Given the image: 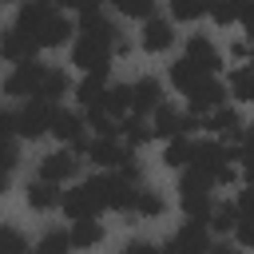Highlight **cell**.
<instances>
[{"label":"cell","instance_id":"cell-1","mask_svg":"<svg viewBox=\"0 0 254 254\" xmlns=\"http://www.w3.org/2000/svg\"><path fill=\"white\" fill-rule=\"evenodd\" d=\"M12 28H16L36 52H40V48H60L64 40H71V24H67L64 12L52 8L48 0H24Z\"/></svg>","mask_w":254,"mask_h":254},{"label":"cell","instance_id":"cell-2","mask_svg":"<svg viewBox=\"0 0 254 254\" xmlns=\"http://www.w3.org/2000/svg\"><path fill=\"white\" fill-rule=\"evenodd\" d=\"M67 75L60 67H48V64H36V60H24L8 71L4 79V91L8 95H24V99H44V103H56L64 91H67Z\"/></svg>","mask_w":254,"mask_h":254},{"label":"cell","instance_id":"cell-3","mask_svg":"<svg viewBox=\"0 0 254 254\" xmlns=\"http://www.w3.org/2000/svg\"><path fill=\"white\" fill-rule=\"evenodd\" d=\"M214 183L210 179H202L198 171H187L183 175V183H179V206L187 210V218H194V222H206V214H210V206H214Z\"/></svg>","mask_w":254,"mask_h":254},{"label":"cell","instance_id":"cell-4","mask_svg":"<svg viewBox=\"0 0 254 254\" xmlns=\"http://www.w3.org/2000/svg\"><path fill=\"white\" fill-rule=\"evenodd\" d=\"M64 214L75 222V218H99V210H107L103 206V183H99V175L95 179H87V183H79L75 190H67L64 194Z\"/></svg>","mask_w":254,"mask_h":254},{"label":"cell","instance_id":"cell-5","mask_svg":"<svg viewBox=\"0 0 254 254\" xmlns=\"http://www.w3.org/2000/svg\"><path fill=\"white\" fill-rule=\"evenodd\" d=\"M56 103H44V99H28L20 111H16V135L20 139H40L52 131V119H56Z\"/></svg>","mask_w":254,"mask_h":254},{"label":"cell","instance_id":"cell-6","mask_svg":"<svg viewBox=\"0 0 254 254\" xmlns=\"http://www.w3.org/2000/svg\"><path fill=\"white\" fill-rule=\"evenodd\" d=\"M206 250H210V230L206 222H194V218H187L175 230V238L163 246V254H206Z\"/></svg>","mask_w":254,"mask_h":254},{"label":"cell","instance_id":"cell-7","mask_svg":"<svg viewBox=\"0 0 254 254\" xmlns=\"http://www.w3.org/2000/svg\"><path fill=\"white\" fill-rule=\"evenodd\" d=\"M107 91H111V83H107V71H87L83 75V83L75 87V99H79V107L87 111V115H103V107H107Z\"/></svg>","mask_w":254,"mask_h":254},{"label":"cell","instance_id":"cell-8","mask_svg":"<svg viewBox=\"0 0 254 254\" xmlns=\"http://www.w3.org/2000/svg\"><path fill=\"white\" fill-rule=\"evenodd\" d=\"M163 103V91H159V79L143 75L135 83H127V115H151L155 107Z\"/></svg>","mask_w":254,"mask_h":254},{"label":"cell","instance_id":"cell-9","mask_svg":"<svg viewBox=\"0 0 254 254\" xmlns=\"http://www.w3.org/2000/svg\"><path fill=\"white\" fill-rule=\"evenodd\" d=\"M52 135L60 139V143H67V151H87V131H83V119L75 115V111H56V119H52Z\"/></svg>","mask_w":254,"mask_h":254},{"label":"cell","instance_id":"cell-10","mask_svg":"<svg viewBox=\"0 0 254 254\" xmlns=\"http://www.w3.org/2000/svg\"><path fill=\"white\" fill-rule=\"evenodd\" d=\"M75 171H79V155L67 151V147H64V151H52V155L40 159V179H44V183H56V187H60V183L71 179Z\"/></svg>","mask_w":254,"mask_h":254},{"label":"cell","instance_id":"cell-11","mask_svg":"<svg viewBox=\"0 0 254 254\" xmlns=\"http://www.w3.org/2000/svg\"><path fill=\"white\" fill-rule=\"evenodd\" d=\"M87 155H91V163L115 167V171H123L127 163H135V159H131V147L119 143V139H95V143H87Z\"/></svg>","mask_w":254,"mask_h":254},{"label":"cell","instance_id":"cell-12","mask_svg":"<svg viewBox=\"0 0 254 254\" xmlns=\"http://www.w3.org/2000/svg\"><path fill=\"white\" fill-rule=\"evenodd\" d=\"M222 99H226V87L210 75V79H202L194 91H187V103H190V111L194 115H210L214 107H222Z\"/></svg>","mask_w":254,"mask_h":254},{"label":"cell","instance_id":"cell-13","mask_svg":"<svg viewBox=\"0 0 254 254\" xmlns=\"http://www.w3.org/2000/svg\"><path fill=\"white\" fill-rule=\"evenodd\" d=\"M143 52H151V56H159V52H167L171 44H175V28H171V20H147L143 24Z\"/></svg>","mask_w":254,"mask_h":254},{"label":"cell","instance_id":"cell-14","mask_svg":"<svg viewBox=\"0 0 254 254\" xmlns=\"http://www.w3.org/2000/svg\"><path fill=\"white\" fill-rule=\"evenodd\" d=\"M202 127L210 131V135H222V139H238V131H242V119H238V111L234 107H214L210 115H202Z\"/></svg>","mask_w":254,"mask_h":254},{"label":"cell","instance_id":"cell-15","mask_svg":"<svg viewBox=\"0 0 254 254\" xmlns=\"http://www.w3.org/2000/svg\"><path fill=\"white\" fill-rule=\"evenodd\" d=\"M202 79H210V71H206V67H198L194 60H187V56H183V60H175V64H171V83H175L183 95H187V91H194Z\"/></svg>","mask_w":254,"mask_h":254},{"label":"cell","instance_id":"cell-16","mask_svg":"<svg viewBox=\"0 0 254 254\" xmlns=\"http://www.w3.org/2000/svg\"><path fill=\"white\" fill-rule=\"evenodd\" d=\"M183 56H187V60H194L198 67H206L210 75L222 67V56H218V48H214L206 36H190V44H187V52H183Z\"/></svg>","mask_w":254,"mask_h":254},{"label":"cell","instance_id":"cell-17","mask_svg":"<svg viewBox=\"0 0 254 254\" xmlns=\"http://www.w3.org/2000/svg\"><path fill=\"white\" fill-rule=\"evenodd\" d=\"M67 242H71L75 250H91V246H99V242H103V226H99V218H75L71 230H67Z\"/></svg>","mask_w":254,"mask_h":254},{"label":"cell","instance_id":"cell-18","mask_svg":"<svg viewBox=\"0 0 254 254\" xmlns=\"http://www.w3.org/2000/svg\"><path fill=\"white\" fill-rule=\"evenodd\" d=\"M0 60H8V64H24V60H36V48H32L16 28H8V32L0 36Z\"/></svg>","mask_w":254,"mask_h":254},{"label":"cell","instance_id":"cell-19","mask_svg":"<svg viewBox=\"0 0 254 254\" xmlns=\"http://www.w3.org/2000/svg\"><path fill=\"white\" fill-rule=\"evenodd\" d=\"M60 202H64V190L56 183H44V179L28 183V206L32 210H56Z\"/></svg>","mask_w":254,"mask_h":254},{"label":"cell","instance_id":"cell-20","mask_svg":"<svg viewBox=\"0 0 254 254\" xmlns=\"http://www.w3.org/2000/svg\"><path fill=\"white\" fill-rule=\"evenodd\" d=\"M119 139H123L127 147H143L147 139H155V135H151V119H147V115H123V119H119Z\"/></svg>","mask_w":254,"mask_h":254},{"label":"cell","instance_id":"cell-21","mask_svg":"<svg viewBox=\"0 0 254 254\" xmlns=\"http://www.w3.org/2000/svg\"><path fill=\"white\" fill-rule=\"evenodd\" d=\"M230 95L242 103H254V60L242 64L238 71H230Z\"/></svg>","mask_w":254,"mask_h":254},{"label":"cell","instance_id":"cell-22","mask_svg":"<svg viewBox=\"0 0 254 254\" xmlns=\"http://www.w3.org/2000/svg\"><path fill=\"white\" fill-rule=\"evenodd\" d=\"M234 222H238L234 202H214V206H210V214H206V230H218V234L234 230Z\"/></svg>","mask_w":254,"mask_h":254},{"label":"cell","instance_id":"cell-23","mask_svg":"<svg viewBox=\"0 0 254 254\" xmlns=\"http://www.w3.org/2000/svg\"><path fill=\"white\" fill-rule=\"evenodd\" d=\"M163 163H167V167H190V139H187V135H179V139H167Z\"/></svg>","mask_w":254,"mask_h":254},{"label":"cell","instance_id":"cell-24","mask_svg":"<svg viewBox=\"0 0 254 254\" xmlns=\"http://www.w3.org/2000/svg\"><path fill=\"white\" fill-rule=\"evenodd\" d=\"M167 210V202H163V194H155V190H147V187H139V194H135V214H143V218H159Z\"/></svg>","mask_w":254,"mask_h":254},{"label":"cell","instance_id":"cell-25","mask_svg":"<svg viewBox=\"0 0 254 254\" xmlns=\"http://www.w3.org/2000/svg\"><path fill=\"white\" fill-rule=\"evenodd\" d=\"M198 16H206V0H171V20L194 24Z\"/></svg>","mask_w":254,"mask_h":254},{"label":"cell","instance_id":"cell-26","mask_svg":"<svg viewBox=\"0 0 254 254\" xmlns=\"http://www.w3.org/2000/svg\"><path fill=\"white\" fill-rule=\"evenodd\" d=\"M238 8H242V0H206V16L214 24H234L238 20Z\"/></svg>","mask_w":254,"mask_h":254},{"label":"cell","instance_id":"cell-27","mask_svg":"<svg viewBox=\"0 0 254 254\" xmlns=\"http://www.w3.org/2000/svg\"><path fill=\"white\" fill-rule=\"evenodd\" d=\"M0 254H28V238L16 226H4L0 222Z\"/></svg>","mask_w":254,"mask_h":254},{"label":"cell","instance_id":"cell-28","mask_svg":"<svg viewBox=\"0 0 254 254\" xmlns=\"http://www.w3.org/2000/svg\"><path fill=\"white\" fill-rule=\"evenodd\" d=\"M111 4L131 20H151L155 16V0H111Z\"/></svg>","mask_w":254,"mask_h":254},{"label":"cell","instance_id":"cell-29","mask_svg":"<svg viewBox=\"0 0 254 254\" xmlns=\"http://www.w3.org/2000/svg\"><path fill=\"white\" fill-rule=\"evenodd\" d=\"M12 171H16V143H0V194L8 190Z\"/></svg>","mask_w":254,"mask_h":254},{"label":"cell","instance_id":"cell-30","mask_svg":"<svg viewBox=\"0 0 254 254\" xmlns=\"http://www.w3.org/2000/svg\"><path fill=\"white\" fill-rule=\"evenodd\" d=\"M71 250V242H67V234H60V230H52V234H44L40 238V246L32 250V254H67Z\"/></svg>","mask_w":254,"mask_h":254},{"label":"cell","instance_id":"cell-31","mask_svg":"<svg viewBox=\"0 0 254 254\" xmlns=\"http://www.w3.org/2000/svg\"><path fill=\"white\" fill-rule=\"evenodd\" d=\"M234 234H238V246L254 250V214H242V218L234 222Z\"/></svg>","mask_w":254,"mask_h":254},{"label":"cell","instance_id":"cell-32","mask_svg":"<svg viewBox=\"0 0 254 254\" xmlns=\"http://www.w3.org/2000/svg\"><path fill=\"white\" fill-rule=\"evenodd\" d=\"M234 210H238V218H242V214H254V187L238 190V198H234Z\"/></svg>","mask_w":254,"mask_h":254},{"label":"cell","instance_id":"cell-33","mask_svg":"<svg viewBox=\"0 0 254 254\" xmlns=\"http://www.w3.org/2000/svg\"><path fill=\"white\" fill-rule=\"evenodd\" d=\"M238 24H242L246 32H254V0H242V8H238Z\"/></svg>","mask_w":254,"mask_h":254},{"label":"cell","instance_id":"cell-34","mask_svg":"<svg viewBox=\"0 0 254 254\" xmlns=\"http://www.w3.org/2000/svg\"><path fill=\"white\" fill-rule=\"evenodd\" d=\"M123 254H163V250H159V246H151V242H131Z\"/></svg>","mask_w":254,"mask_h":254},{"label":"cell","instance_id":"cell-35","mask_svg":"<svg viewBox=\"0 0 254 254\" xmlns=\"http://www.w3.org/2000/svg\"><path fill=\"white\" fill-rule=\"evenodd\" d=\"M242 179H246V187H254V155L242 159Z\"/></svg>","mask_w":254,"mask_h":254},{"label":"cell","instance_id":"cell-36","mask_svg":"<svg viewBox=\"0 0 254 254\" xmlns=\"http://www.w3.org/2000/svg\"><path fill=\"white\" fill-rule=\"evenodd\" d=\"M48 4H52V8H83L87 0H48Z\"/></svg>","mask_w":254,"mask_h":254},{"label":"cell","instance_id":"cell-37","mask_svg":"<svg viewBox=\"0 0 254 254\" xmlns=\"http://www.w3.org/2000/svg\"><path fill=\"white\" fill-rule=\"evenodd\" d=\"M206 254H238V246H222V242L214 246V242H210V250H206Z\"/></svg>","mask_w":254,"mask_h":254},{"label":"cell","instance_id":"cell-38","mask_svg":"<svg viewBox=\"0 0 254 254\" xmlns=\"http://www.w3.org/2000/svg\"><path fill=\"white\" fill-rule=\"evenodd\" d=\"M0 4H24V0H0Z\"/></svg>","mask_w":254,"mask_h":254}]
</instances>
